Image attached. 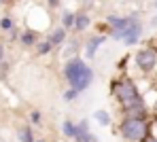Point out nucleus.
I'll return each instance as SVG.
<instances>
[{"label": "nucleus", "instance_id": "nucleus-27", "mask_svg": "<svg viewBox=\"0 0 157 142\" xmlns=\"http://www.w3.org/2000/svg\"><path fill=\"white\" fill-rule=\"evenodd\" d=\"M34 142H47V140H43V138H36V140H34Z\"/></svg>", "mask_w": 157, "mask_h": 142}, {"label": "nucleus", "instance_id": "nucleus-21", "mask_svg": "<svg viewBox=\"0 0 157 142\" xmlns=\"http://www.w3.org/2000/svg\"><path fill=\"white\" fill-rule=\"evenodd\" d=\"M6 59V45L0 40V66H2V62Z\"/></svg>", "mask_w": 157, "mask_h": 142}, {"label": "nucleus", "instance_id": "nucleus-17", "mask_svg": "<svg viewBox=\"0 0 157 142\" xmlns=\"http://www.w3.org/2000/svg\"><path fill=\"white\" fill-rule=\"evenodd\" d=\"M13 28H15V19H13L11 15H2V17H0V32H2V34H9Z\"/></svg>", "mask_w": 157, "mask_h": 142}, {"label": "nucleus", "instance_id": "nucleus-6", "mask_svg": "<svg viewBox=\"0 0 157 142\" xmlns=\"http://www.w3.org/2000/svg\"><path fill=\"white\" fill-rule=\"evenodd\" d=\"M108 40V36L106 34H91V36H87V40H83V55L87 57V59H94V57L98 55V51L104 47V43Z\"/></svg>", "mask_w": 157, "mask_h": 142}, {"label": "nucleus", "instance_id": "nucleus-5", "mask_svg": "<svg viewBox=\"0 0 157 142\" xmlns=\"http://www.w3.org/2000/svg\"><path fill=\"white\" fill-rule=\"evenodd\" d=\"M142 34H144L142 21H140V19H134V21H130V26L121 32V38H119V40H121L125 47H136V45L140 43Z\"/></svg>", "mask_w": 157, "mask_h": 142}, {"label": "nucleus", "instance_id": "nucleus-19", "mask_svg": "<svg viewBox=\"0 0 157 142\" xmlns=\"http://www.w3.org/2000/svg\"><path fill=\"white\" fill-rule=\"evenodd\" d=\"M78 95H81V93H78L77 89L66 87V89H64V93H62V100H64V102H75V100H78Z\"/></svg>", "mask_w": 157, "mask_h": 142}, {"label": "nucleus", "instance_id": "nucleus-16", "mask_svg": "<svg viewBox=\"0 0 157 142\" xmlns=\"http://www.w3.org/2000/svg\"><path fill=\"white\" fill-rule=\"evenodd\" d=\"M59 26L66 30V32H70L72 26H75V11H64L62 17H59Z\"/></svg>", "mask_w": 157, "mask_h": 142}, {"label": "nucleus", "instance_id": "nucleus-14", "mask_svg": "<svg viewBox=\"0 0 157 142\" xmlns=\"http://www.w3.org/2000/svg\"><path fill=\"white\" fill-rule=\"evenodd\" d=\"M34 51H36L38 57H45V55H49V53H53V47H51V43H49L47 38H40V40L34 45Z\"/></svg>", "mask_w": 157, "mask_h": 142}, {"label": "nucleus", "instance_id": "nucleus-9", "mask_svg": "<svg viewBox=\"0 0 157 142\" xmlns=\"http://www.w3.org/2000/svg\"><path fill=\"white\" fill-rule=\"evenodd\" d=\"M89 28H91V17L87 15V11H78V13H75V26H72V32H75V34H85Z\"/></svg>", "mask_w": 157, "mask_h": 142}, {"label": "nucleus", "instance_id": "nucleus-10", "mask_svg": "<svg viewBox=\"0 0 157 142\" xmlns=\"http://www.w3.org/2000/svg\"><path fill=\"white\" fill-rule=\"evenodd\" d=\"M47 40L51 43V47H62L66 40H68V32L62 28V26H55V28L49 30V34H47Z\"/></svg>", "mask_w": 157, "mask_h": 142}, {"label": "nucleus", "instance_id": "nucleus-11", "mask_svg": "<svg viewBox=\"0 0 157 142\" xmlns=\"http://www.w3.org/2000/svg\"><path fill=\"white\" fill-rule=\"evenodd\" d=\"M64 45H66V47H64V59L78 55V53H81V49H83V43H81L78 38H70V43L66 40Z\"/></svg>", "mask_w": 157, "mask_h": 142}, {"label": "nucleus", "instance_id": "nucleus-15", "mask_svg": "<svg viewBox=\"0 0 157 142\" xmlns=\"http://www.w3.org/2000/svg\"><path fill=\"white\" fill-rule=\"evenodd\" d=\"M94 119H96V121H98V125H102V127H108V125L113 123L110 113H108V110H104V108H98V110L94 113Z\"/></svg>", "mask_w": 157, "mask_h": 142}, {"label": "nucleus", "instance_id": "nucleus-4", "mask_svg": "<svg viewBox=\"0 0 157 142\" xmlns=\"http://www.w3.org/2000/svg\"><path fill=\"white\" fill-rule=\"evenodd\" d=\"M134 68L142 74V77H151L157 72V47L155 45H144L138 47L136 53L132 55Z\"/></svg>", "mask_w": 157, "mask_h": 142}, {"label": "nucleus", "instance_id": "nucleus-28", "mask_svg": "<svg viewBox=\"0 0 157 142\" xmlns=\"http://www.w3.org/2000/svg\"><path fill=\"white\" fill-rule=\"evenodd\" d=\"M6 2H9V0H0V4H6Z\"/></svg>", "mask_w": 157, "mask_h": 142}, {"label": "nucleus", "instance_id": "nucleus-26", "mask_svg": "<svg viewBox=\"0 0 157 142\" xmlns=\"http://www.w3.org/2000/svg\"><path fill=\"white\" fill-rule=\"evenodd\" d=\"M153 9H155V11H157V0H153Z\"/></svg>", "mask_w": 157, "mask_h": 142}, {"label": "nucleus", "instance_id": "nucleus-29", "mask_svg": "<svg viewBox=\"0 0 157 142\" xmlns=\"http://www.w3.org/2000/svg\"><path fill=\"white\" fill-rule=\"evenodd\" d=\"M155 74H157V72H155Z\"/></svg>", "mask_w": 157, "mask_h": 142}, {"label": "nucleus", "instance_id": "nucleus-22", "mask_svg": "<svg viewBox=\"0 0 157 142\" xmlns=\"http://www.w3.org/2000/svg\"><path fill=\"white\" fill-rule=\"evenodd\" d=\"M62 4V0H47V9H57Z\"/></svg>", "mask_w": 157, "mask_h": 142}, {"label": "nucleus", "instance_id": "nucleus-12", "mask_svg": "<svg viewBox=\"0 0 157 142\" xmlns=\"http://www.w3.org/2000/svg\"><path fill=\"white\" fill-rule=\"evenodd\" d=\"M17 140H19V142H34V140H36L34 127H32L30 123L19 125V127H17Z\"/></svg>", "mask_w": 157, "mask_h": 142}, {"label": "nucleus", "instance_id": "nucleus-1", "mask_svg": "<svg viewBox=\"0 0 157 142\" xmlns=\"http://www.w3.org/2000/svg\"><path fill=\"white\" fill-rule=\"evenodd\" d=\"M62 77H64V81H66L68 87H72V89H77L78 93H83V91H87L89 87L94 85L96 72L81 55H75V57L64 59Z\"/></svg>", "mask_w": 157, "mask_h": 142}, {"label": "nucleus", "instance_id": "nucleus-25", "mask_svg": "<svg viewBox=\"0 0 157 142\" xmlns=\"http://www.w3.org/2000/svg\"><path fill=\"white\" fill-rule=\"evenodd\" d=\"M149 24H151V28H157V13L151 17V21H149Z\"/></svg>", "mask_w": 157, "mask_h": 142}, {"label": "nucleus", "instance_id": "nucleus-23", "mask_svg": "<svg viewBox=\"0 0 157 142\" xmlns=\"http://www.w3.org/2000/svg\"><path fill=\"white\" fill-rule=\"evenodd\" d=\"M142 142H157V136H155V134H149V136H147Z\"/></svg>", "mask_w": 157, "mask_h": 142}, {"label": "nucleus", "instance_id": "nucleus-24", "mask_svg": "<svg viewBox=\"0 0 157 142\" xmlns=\"http://www.w3.org/2000/svg\"><path fill=\"white\" fill-rule=\"evenodd\" d=\"M151 113H153V119H157V98H155V102H153V106H151Z\"/></svg>", "mask_w": 157, "mask_h": 142}, {"label": "nucleus", "instance_id": "nucleus-8", "mask_svg": "<svg viewBox=\"0 0 157 142\" xmlns=\"http://www.w3.org/2000/svg\"><path fill=\"white\" fill-rule=\"evenodd\" d=\"M75 142H98V138L91 134V127H89V121H87V119H81L77 123Z\"/></svg>", "mask_w": 157, "mask_h": 142}, {"label": "nucleus", "instance_id": "nucleus-2", "mask_svg": "<svg viewBox=\"0 0 157 142\" xmlns=\"http://www.w3.org/2000/svg\"><path fill=\"white\" fill-rule=\"evenodd\" d=\"M110 95L115 98L119 110H125L130 106L147 102L142 89L138 87V83L132 79L130 74H121V77H117V79L110 81Z\"/></svg>", "mask_w": 157, "mask_h": 142}, {"label": "nucleus", "instance_id": "nucleus-7", "mask_svg": "<svg viewBox=\"0 0 157 142\" xmlns=\"http://www.w3.org/2000/svg\"><path fill=\"white\" fill-rule=\"evenodd\" d=\"M38 40H40L38 30H34V28H24V30H19V38H17V43H19L24 49H32V47H34Z\"/></svg>", "mask_w": 157, "mask_h": 142}, {"label": "nucleus", "instance_id": "nucleus-18", "mask_svg": "<svg viewBox=\"0 0 157 142\" xmlns=\"http://www.w3.org/2000/svg\"><path fill=\"white\" fill-rule=\"evenodd\" d=\"M28 121H30V125L34 127H38L40 123H43V110H38V108H32L30 113H28Z\"/></svg>", "mask_w": 157, "mask_h": 142}, {"label": "nucleus", "instance_id": "nucleus-3", "mask_svg": "<svg viewBox=\"0 0 157 142\" xmlns=\"http://www.w3.org/2000/svg\"><path fill=\"white\" fill-rule=\"evenodd\" d=\"M151 132H153V119L121 117L117 123V134L123 138V142H142Z\"/></svg>", "mask_w": 157, "mask_h": 142}, {"label": "nucleus", "instance_id": "nucleus-13", "mask_svg": "<svg viewBox=\"0 0 157 142\" xmlns=\"http://www.w3.org/2000/svg\"><path fill=\"white\" fill-rule=\"evenodd\" d=\"M62 134H64V138L75 140V134H77V123H75L72 119H64V121H62Z\"/></svg>", "mask_w": 157, "mask_h": 142}, {"label": "nucleus", "instance_id": "nucleus-20", "mask_svg": "<svg viewBox=\"0 0 157 142\" xmlns=\"http://www.w3.org/2000/svg\"><path fill=\"white\" fill-rule=\"evenodd\" d=\"M6 36H9V40H17V38H19V26H15Z\"/></svg>", "mask_w": 157, "mask_h": 142}]
</instances>
